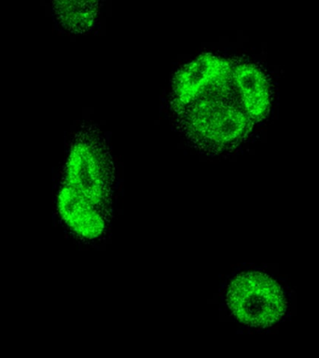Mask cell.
Here are the masks:
<instances>
[{
    "label": "cell",
    "instance_id": "cell-5",
    "mask_svg": "<svg viewBox=\"0 0 319 358\" xmlns=\"http://www.w3.org/2000/svg\"><path fill=\"white\" fill-rule=\"evenodd\" d=\"M232 91L252 122H260L270 112L271 87L267 76L256 64L246 60H232Z\"/></svg>",
    "mask_w": 319,
    "mask_h": 358
},
{
    "label": "cell",
    "instance_id": "cell-6",
    "mask_svg": "<svg viewBox=\"0 0 319 358\" xmlns=\"http://www.w3.org/2000/svg\"><path fill=\"white\" fill-rule=\"evenodd\" d=\"M58 210L66 225L84 240L98 239L111 222V213L84 201L63 185L58 196Z\"/></svg>",
    "mask_w": 319,
    "mask_h": 358
},
{
    "label": "cell",
    "instance_id": "cell-4",
    "mask_svg": "<svg viewBox=\"0 0 319 358\" xmlns=\"http://www.w3.org/2000/svg\"><path fill=\"white\" fill-rule=\"evenodd\" d=\"M232 60L206 52L184 64L173 76L170 106L173 113L215 90L231 86Z\"/></svg>",
    "mask_w": 319,
    "mask_h": 358
},
{
    "label": "cell",
    "instance_id": "cell-3",
    "mask_svg": "<svg viewBox=\"0 0 319 358\" xmlns=\"http://www.w3.org/2000/svg\"><path fill=\"white\" fill-rule=\"evenodd\" d=\"M226 303L234 317L252 327L273 326L287 310L282 288L267 274L250 271L229 282Z\"/></svg>",
    "mask_w": 319,
    "mask_h": 358
},
{
    "label": "cell",
    "instance_id": "cell-2",
    "mask_svg": "<svg viewBox=\"0 0 319 358\" xmlns=\"http://www.w3.org/2000/svg\"><path fill=\"white\" fill-rule=\"evenodd\" d=\"M114 182V162L105 137L94 126H83L73 140L64 186L84 201L111 213Z\"/></svg>",
    "mask_w": 319,
    "mask_h": 358
},
{
    "label": "cell",
    "instance_id": "cell-7",
    "mask_svg": "<svg viewBox=\"0 0 319 358\" xmlns=\"http://www.w3.org/2000/svg\"><path fill=\"white\" fill-rule=\"evenodd\" d=\"M100 0H52L59 24L72 34H85L94 27Z\"/></svg>",
    "mask_w": 319,
    "mask_h": 358
},
{
    "label": "cell",
    "instance_id": "cell-1",
    "mask_svg": "<svg viewBox=\"0 0 319 358\" xmlns=\"http://www.w3.org/2000/svg\"><path fill=\"white\" fill-rule=\"evenodd\" d=\"M176 125L195 150L208 156L232 152L249 136L254 122L231 86L210 92L175 112Z\"/></svg>",
    "mask_w": 319,
    "mask_h": 358
}]
</instances>
